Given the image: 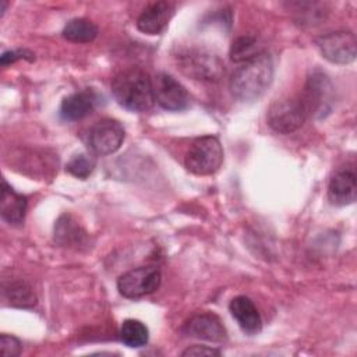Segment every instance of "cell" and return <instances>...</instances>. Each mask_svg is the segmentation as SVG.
Listing matches in <instances>:
<instances>
[{
  "label": "cell",
  "instance_id": "cell-1",
  "mask_svg": "<svg viewBox=\"0 0 357 357\" xmlns=\"http://www.w3.org/2000/svg\"><path fill=\"white\" fill-rule=\"evenodd\" d=\"M273 78V63L266 52L241 63L230 78V91L243 102L258 99L271 85Z\"/></svg>",
  "mask_w": 357,
  "mask_h": 357
},
{
  "label": "cell",
  "instance_id": "cell-2",
  "mask_svg": "<svg viewBox=\"0 0 357 357\" xmlns=\"http://www.w3.org/2000/svg\"><path fill=\"white\" fill-rule=\"evenodd\" d=\"M112 93L120 106L131 112H145L155 102L152 78L139 68H128L114 75Z\"/></svg>",
  "mask_w": 357,
  "mask_h": 357
},
{
  "label": "cell",
  "instance_id": "cell-3",
  "mask_svg": "<svg viewBox=\"0 0 357 357\" xmlns=\"http://www.w3.org/2000/svg\"><path fill=\"white\" fill-rule=\"evenodd\" d=\"M178 68L188 77L216 82L225 74V64L220 57L212 50L204 47H187L177 53L176 56Z\"/></svg>",
  "mask_w": 357,
  "mask_h": 357
},
{
  "label": "cell",
  "instance_id": "cell-4",
  "mask_svg": "<svg viewBox=\"0 0 357 357\" xmlns=\"http://www.w3.org/2000/svg\"><path fill=\"white\" fill-rule=\"evenodd\" d=\"M223 162V149L215 135L195 138L184 156V165L188 172L197 176L213 174Z\"/></svg>",
  "mask_w": 357,
  "mask_h": 357
},
{
  "label": "cell",
  "instance_id": "cell-5",
  "mask_svg": "<svg viewBox=\"0 0 357 357\" xmlns=\"http://www.w3.org/2000/svg\"><path fill=\"white\" fill-rule=\"evenodd\" d=\"M300 99L305 107L307 116L322 119L329 114L333 105V85L329 77L319 70H314L307 78Z\"/></svg>",
  "mask_w": 357,
  "mask_h": 357
},
{
  "label": "cell",
  "instance_id": "cell-6",
  "mask_svg": "<svg viewBox=\"0 0 357 357\" xmlns=\"http://www.w3.org/2000/svg\"><path fill=\"white\" fill-rule=\"evenodd\" d=\"M307 112L300 98L289 96L275 100L266 114L269 127L279 134H291L305 121Z\"/></svg>",
  "mask_w": 357,
  "mask_h": 357
},
{
  "label": "cell",
  "instance_id": "cell-7",
  "mask_svg": "<svg viewBox=\"0 0 357 357\" xmlns=\"http://www.w3.org/2000/svg\"><path fill=\"white\" fill-rule=\"evenodd\" d=\"M162 275L158 266L146 265L127 271L117 279V290L126 298H139L156 291Z\"/></svg>",
  "mask_w": 357,
  "mask_h": 357
},
{
  "label": "cell",
  "instance_id": "cell-8",
  "mask_svg": "<svg viewBox=\"0 0 357 357\" xmlns=\"http://www.w3.org/2000/svg\"><path fill=\"white\" fill-rule=\"evenodd\" d=\"M321 54L331 63L349 64L357 56V40L350 31H336L317 39Z\"/></svg>",
  "mask_w": 357,
  "mask_h": 357
},
{
  "label": "cell",
  "instance_id": "cell-9",
  "mask_svg": "<svg viewBox=\"0 0 357 357\" xmlns=\"http://www.w3.org/2000/svg\"><path fill=\"white\" fill-rule=\"evenodd\" d=\"M124 134L120 121L114 119H102L89 130L88 146L96 155H110L121 146Z\"/></svg>",
  "mask_w": 357,
  "mask_h": 357
},
{
  "label": "cell",
  "instance_id": "cell-10",
  "mask_svg": "<svg viewBox=\"0 0 357 357\" xmlns=\"http://www.w3.org/2000/svg\"><path fill=\"white\" fill-rule=\"evenodd\" d=\"M152 84L155 100L165 110L181 112L190 106V93L174 77L166 73H159Z\"/></svg>",
  "mask_w": 357,
  "mask_h": 357
},
{
  "label": "cell",
  "instance_id": "cell-11",
  "mask_svg": "<svg viewBox=\"0 0 357 357\" xmlns=\"http://www.w3.org/2000/svg\"><path fill=\"white\" fill-rule=\"evenodd\" d=\"M184 332L191 337L208 342H223L227 337L222 319L212 312H199L191 317L184 326Z\"/></svg>",
  "mask_w": 357,
  "mask_h": 357
},
{
  "label": "cell",
  "instance_id": "cell-12",
  "mask_svg": "<svg viewBox=\"0 0 357 357\" xmlns=\"http://www.w3.org/2000/svg\"><path fill=\"white\" fill-rule=\"evenodd\" d=\"M174 14L170 1H155L146 6L137 18V28L146 35H159L165 31Z\"/></svg>",
  "mask_w": 357,
  "mask_h": 357
},
{
  "label": "cell",
  "instance_id": "cell-13",
  "mask_svg": "<svg viewBox=\"0 0 357 357\" xmlns=\"http://www.w3.org/2000/svg\"><path fill=\"white\" fill-rule=\"evenodd\" d=\"M357 178L351 169H339L331 178L328 185V198L332 205L344 206L356 201Z\"/></svg>",
  "mask_w": 357,
  "mask_h": 357
},
{
  "label": "cell",
  "instance_id": "cell-14",
  "mask_svg": "<svg viewBox=\"0 0 357 357\" xmlns=\"http://www.w3.org/2000/svg\"><path fill=\"white\" fill-rule=\"evenodd\" d=\"M229 310L233 315V318L237 321L238 326L243 329V332L248 335H255L262 328V319L261 315L252 303L251 298L247 296H237L234 297L230 304Z\"/></svg>",
  "mask_w": 357,
  "mask_h": 357
},
{
  "label": "cell",
  "instance_id": "cell-15",
  "mask_svg": "<svg viewBox=\"0 0 357 357\" xmlns=\"http://www.w3.org/2000/svg\"><path fill=\"white\" fill-rule=\"evenodd\" d=\"M26 197L18 194L10 187L4 180L1 184V201H0V213L1 218L13 226H20L24 223L26 212Z\"/></svg>",
  "mask_w": 357,
  "mask_h": 357
},
{
  "label": "cell",
  "instance_id": "cell-16",
  "mask_svg": "<svg viewBox=\"0 0 357 357\" xmlns=\"http://www.w3.org/2000/svg\"><path fill=\"white\" fill-rule=\"evenodd\" d=\"M96 96L91 91H79L63 99L60 117L66 121H78L86 117L95 109Z\"/></svg>",
  "mask_w": 357,
  "mask_h": 357
},
{
  "label": "cell",
  "instance_id": "cell-17",
  "mask_svg": "<svg viewBox=\"0 0 357 357\" xmlns=\"http://www.w3.org/2000/svg\"><path fill=\"white\" fill-rule=\"evenodd\" d=\"M54 240L64 247H81L88 244V233L67 213L61 215L54 226Z\"/></svg>",
  "mask_w": 357,
  "mask_h": 357
},
{
  "label": "cell",
  "instance_id": "cell-18",
  "mask_svg": "<svg viewBox=\"0 0 357 357\" xmlns=\"http://www.w3.org/2000/svg\"><path fill=\"white\" fill-rule=\"evenodd\" d=\"M3 298L13 307L29 308L36 304V296L24 280H11L3 284Z\"/></svg>",
  "mask_w": 357,
  "mask_h": 357
},
{
  "label": "cell",
  "instance_id": "cell-19",
  "mask_svg": "<svg viewBox=\"0 0 357 357\" xmlns=\"http://www.w3.org/2000/svg\"><path fill=\"white\" fill-rule=\"evenodd\" d=\"M61 35L74 43H89L98 36V26L88 18H74L66 24Z\"/></svg>",
  "mask_w": 357,
  "mask_h": 357
},
{
  "label": "cell",
  "instance_id": "cell-20",
  "mask_svg": "<svg viewBox=\"0 0 357 357\" xmlns=\"http://www.w3.org/2000/svg\"><path fill=\"white\" fill-rule=\"evenodd\" d=\"M120 339L128 347H142L148 343L149 331L146 325L138 319H126L120 328Z\"/></svg>",
  "mask_w": 357,
  "mask_h": 357
},
{
  "label": "cell",
  "instance_id": "cell-21",
  "mask_svg": "<svg viewBox=\"0 0 357 357\" xmlns=\"http://www.w3.org/2000/svg\"><path fill=\"white\" fill-rule=\"evenodd\" d=\"M264 49L259 45L258 39L254 36H240L237 38L231 47H230V59L236 63H244L255 56H258L259 53H262Z\"/></svg>",
  "mask_w": 357,
  "mask_h": 357
},
{
  "label": "cell",
  "instance_id": "cell-22",
  "mask_svg": "<svg viewBox=\"0 0 357 357\" xmlns=\"http://www.w3.org/2000/svg\"><path fill=\"white\" fill-rule=\"evenodd\" d=\"M95 169V159L88 153H77L74 155L67 166L66 170L78 178H86Z\"/></svg>",
  "mask_w": 357,
  "mask_h": 357
},
{
  "label": "cell",
  "instance_id": "cell-23",
  "mask_svg": "<svg viewBox=\"0 0 357 357\" xmlns=\"http://www.w3.org/2000/svg\"><path fill=\"white\" fill-rule=\"evenodd\" d=\"M297 6L300 7L298 14L300 18L298 21H301L303 24H315L318 21H321L322 18H325V7L322 4H315V3H297Z\"/></svg>",
  "mask_w": 357,
  "mask_h": 357
},
{
  "label": "cell",
  "instance_id": "cell-24",
  "mask_svg": "<svg viewBox=\"0 0 357 357\" xmlns=\"http://www.w3.org/2000/svg\"><path fill=\"white\" fill-rule=\"evenodd\" d=\"M22 344L21 342L13 336V335H6L3 333L0 336V353L4 357H15L21 353Z\"/></svg>",
  "mask_w": 357,
  "mask_h": 357
},
{
  "label": "cell",
  "instance_id": "cell-25",
  "mask_svg": "<svg viewBox=\"0 0 357 357\" xmlns=\"http://www.w3.org/2000/svg\"><path fill=\"white\" fill-rule=\"evenodd\" d=\"M220 350L215 349V347H209V346H204V344H192L188 346L181 356H220Z\"/></svg>",
  "mask_w": 357,
  "mask_h": 357
},
{
  "label": "cell",
  "instance_id": "cell-26",
  "mask_svg": "<svg viewBox=\"0 0 357 357\" xmlns=\"http://www.w3.org/2000/svg\"><path fill=\"white\" fill-rule=\"evenodd\" d=\"M20 59L33 60V54L28 50H7L1 54L0 63H1V66H7V64H11V63H14Z\"/></svg>",
  "mask_w": 357,
  "mask_h": 357
},
{
  "label": "cell",
  "instance_id": "cell-27",
  "mask_svg": "<svg viewBox=\"0 0 357 357\" xmlns=\"http://www.w3.org/2000/svg\"><path fill=\"white\" fill-rule=\"evenodd\" d=\"M6 6H7V3L6 1H1V15L4 14V10H6Z\"/></svg>",
  "mask_w": 357,
  "mask_h": 357
}]
</instances>
